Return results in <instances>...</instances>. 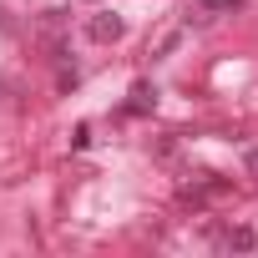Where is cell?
<instances>
[{
	"instance_id": "1",
	"label": "cell",
	"mask_w": 258,
	"mask_h": 258,
	"mask_svg": "<svg viewBox=\"0 0 258 258\" xmlns=\"http://www.w3.org/2000/svg\"><path fill=\"white\" fill-rule=\"evenodd\" d=\"M121 31H126V21H121L116 11H96V16L86 21V36H91V41H101V46L121 41Z\"/></svg>"
},
{
	"instance_id": "2",
	"label": "cell",
	"mask_w": 258,
	"mask_h": 258,
	"mask_svg": "<svg viewBox=\"0 0 258 258\" xmlns=\"http://www.w3.org/2000/svg\"><path fill=\"white\" fill-rule=\"evenodd\" d=\"M152 106H157V86H152V81H137V86H132V101H126V111L142 116V111H152Z\"/></svg>"
},
{
	"instance_id": "3",
	"label": "cell",
	"mask_w": 258,
	"mask_h": 258,
	"mask_svg": "<svg viewBox=\"0 0 258 258\" xmlns=\"http://www.w3.org/2000/svg\"><path fill=\"white\" fill-rule=\"evenodd\" d=\"M253 243H258V233H253V228H243V223H238V228H228V233H223V248H233V253H248V248H253Z\"/></svg>"
},
{
	"instance_id": "4",
	"label": "cell",
	"mask_w": 258,
	"mask_h": 258,
	"mask_svg": "<svg viewBox=\"0 0 258 258\" xmlns=\"http://www.w3.org/2000/svg\"><path fill=\"white\" fill-rule=\"evenodd\" d=\"M238 0H203V11H233Z\"/></svg>"
}]
</instances>
